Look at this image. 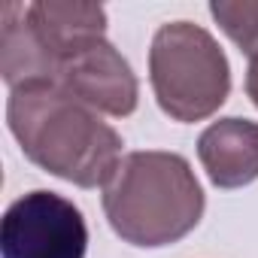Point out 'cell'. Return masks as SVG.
Wrapping results in <instances>:
<instances>
[{"mask_svg":"<svg viewBox=\"0 0 258 258\" xmlns=\"http://www.w3.org/2000/svg\"><path fill=\"white\" fill-rule=\"evenodd\" d=\"M7 124L28 161L79 188H103L121 161V137L58 85L10 91Z\"/></svg>","mask_w":258,"mask_h":258,"instance_id":"obj_1","label":"cell"},{"mask_svg":"<svg viewBox=\"0 0 258 258\" xmlns=\"http://www.w3.org/2000/svg\"><path fill=\"white\" fill-rule=\"evenodd\" d=\"M85 252L88 225L73 201L37 188L7 207L0 222L4 258H85Z\"/></svg>","mask_w":258,"mask_h":258,"instance_id":"obj_5","label":"cell"},{"mask_svg":"<svg viewBox=\"0 0 258 258\" xmlns=\"http://www.w3.org/2000/svg\"><path fill=\"white\" fill-rule=\"evenodd\" d=\"M149 82L173 121H204L228 100L231 64L207 28L170 22L152 37Z\"/></svg>","mask_w":258,"mask_h":258,"instance_id":"obj_4","label":"cell"},{"mask_svg":"<svg viewBox=\"0 0 258 258\" xmlns=\"http://www.w3.org/2000/svg\"><path fill=\"white\" fill-rule=\"evenodd\" d=\"M198 158L216 188H243L258 179V121L219 118L198 137Z\"/></svg>","mask_w":258,"mask_h":258,"instance_id":"obj_7","label":"cell"},{"mask_svg":"<svg viewBox=\"0 0 258 258\" xmlns=\"http://www.w3.org/2000/svg\"><path fill=\"white\" fill-rule=\"evenodd\" d=\"M246 94L258 106V55H252L249 58V67H246Z\"/></svg>","mask_w":258,"mask_h":258,"instance_id":"obj_9","label":"cell"},{"mask_svg":"<svg viewBox=\"0 0 258 258\" xmlns=\"http://www.w3.org/2000/svg\"><path fill=\"white\" fill-rule=\"evenodd\" d=\"M106 37V10L79 0L0 4V73L10 91L55 85L67 55Z\"/></svg>","mask_w":258,"mask_h":258,"instance_id":"obj_3","label":"cell"},{"mask_svg":"<svg viewBox=\"0 0 258 258\" xmlns=\"http://www.w3.org/2000/svg\"><path fill=\"white\" fill-rule=\"evenodd\" d=\"M213 19L219 22V28L240 46V52H246L249 58L258 55V4L252 0H216L210 4Z\"/></svg>","mask_w":258,"mask_h":258,"instance_id":"obj_8","label":"cell"},{"mask_svg":"<svg viewBox=\"0 0 258 258\" xmlns=\"http://www.w3.org/2000/svg\"><path fill=\"white\" fill-rule=\"evenodd\" d=\"M55 85L79 97L91 109L115 118L131 115L140 100V82L131 64L121 58V52L106 37H97L79 46L73 55H67Z\"/></svg>","mask_w":258,"mask_h":258,"instance_id":"obj_6","label":"cell"},{"mask_svg":"<svg viewBox=\"0 0 258 258\" xmlns=\"http://www.w3.org/2000/svg\"><path fill=\"white\" fill-rule=\"evenodd\" d=\"M109 228L131 246L158 249L182 240L204 219V188L176 152H127L103 185Z\"/></svg>","mask_w":258,"mask_h":258,"instance_id":"obj_2","label":"cell"}]
</instances>
